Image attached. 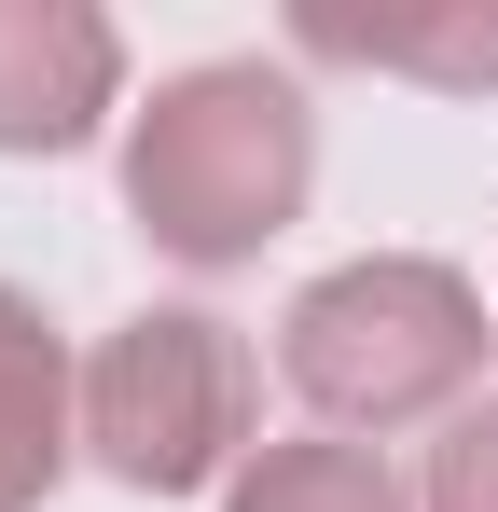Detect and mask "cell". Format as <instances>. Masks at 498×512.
Segmentation results:
<instances>
[{
    "label": "cell",
    "instance_id": "3",
    "mask_svg": "<svg viewBox=\"0 0 498 512\" xmlns=\"http://www.w3.org/2000/svg\"><path fill=\"white\" fill-rule=\"evenodd\" d=\"M83 457L139 499H194L249 471V346L208 305H139L83 360Z\"/></svg>",
    "mask_w": 498,
    "mask_h": 512
},
{
    "label": "cell",
    "instance_id": "2",
    "mask_svg": "<svg viewBox=\"0 0 498 512\" xmlns=\"http://www.w3.org/2000/svg\"><path fill=\"white\" fill-rule=\"evenodd\" d=\"M485 291L457 277V263L429 250H360L305 277L291 291V319H277V374L305 388V416L332 443H388L415 416H471V388H485Z\"/></svg>",
    "mask_w": 498,
    "mask_h": 512
},
{
    "label": "cell",
    "instance_id": "8",
    "mask_svg": "<svg viewBox=\"0 0 498 512\" xmlns=\"http://www.w3.org/2000/svg\"><path fill=\"white\" fill-rule=\"evenodd\" d=\"M415 512H498V388L471 402V416H443V443H429V485H415Z\"/></svg>",
    "mask_w": 498,
    "mask_h": 512
},
{
    "label": "cell",
    "instance_id": "7",
    "mask_svg": "<svg viewBox=\"0 0 498 512\" xmlns=\"http://www.w3.org/2000/svg\"><path fill=\"white\" fill-rule=\"evenodd\" d=\"M222 512H415V485L388 471V443H249V471L222 485Z\"/></svg>",
    "mask_w": 498,
    "mask_h": 512
},
{
    "label": "cell",
    "instance_id": "1",
    "mask_svg": "<svg viewBox=\"0 0 498 512\" xmlns=\"http://www.w3.org/2000/svg\"><path fill=\"white\" fill-rule=\"evenodd\" d=\"M305 194H319V111L263 56L166 70L153 111H125V222L166 263H194V277L263 263L305 222Z\"/></svg>",
    "mask_w": 498,
    "mask_h": 512
},
{
    "label": "cell",
    "instance_id": "4",
    "mask_svg": "<svg viewBox=\"0 0 498 512\" xmlns=\"http://www.w3.org/2000/svg\"><path fill=\"white\" fill-rule=\"evenodd\" d=\"M125 97V28L97 0H0V153H83Z\"/></svg>",
    "mask_w": 498,
    "mask_h": 512
},
{
    "label": "cell",
    "instance_id": "6",
    "mask_svg": "<svg viewBox=\"0 0 498 512\" xmlns=\"http://www.w3.org/2000/svg\"><path fill=\"white\" fill-rule=\"evenodd\" d=\"M305 56H346V70H415V84H498V14H346V0H305L291 14Z\"/></svg>",
    "mask_w": 498,
    "mask_h": 512
},
{
    "label": "cell",
    "instance_id": "5",
    "mask_svg": "<svg viewBox=\"0 0 498 512\" xmlns=\"http://www.w3.org/2000/svg\"><path fill=\"white\" fill-rule=\"evenodd\" d=\"M70 443H83V374H70V346H56V319L0 277V512L56 499Z\"/></svg>",
    "mask_w": 498,
    "mask_h": 512
}]
</instances>
